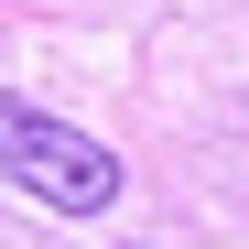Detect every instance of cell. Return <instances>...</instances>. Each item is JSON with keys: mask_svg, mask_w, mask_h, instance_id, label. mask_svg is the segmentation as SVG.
<instances>
[{"mask_svg": "<svg viewBox=\"0 0 249 249\" xmlns=\"http://www.w3.org/2000/svg\"><path fill=\"white\" fill-rule=\"evenodd\" d=\"M0 174H11L22 195L65 206V217H98V206L119 195V152H98L87 130H65V119L22 108L11 87H0Z\"/></svg>", "mask_w": 249, "mask_h": 249, "instance_id": "6da1fadb", "label": "cell"}]
</instances>
